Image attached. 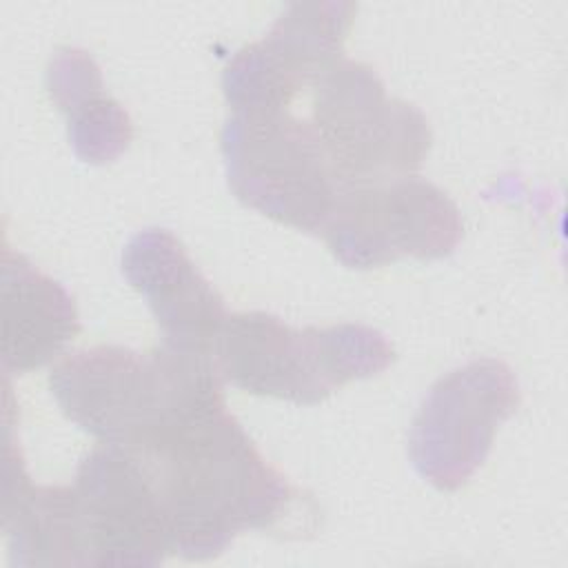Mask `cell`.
Listing matches in <instances>:
<instances>
[{
	"mask_svg": "<svg viewBox=\"0 0 568 568\" xmlns=\"http://www.w3.org/2000/svg\"><path fill=\"white\" fill-rule=\"evenodd\" d=\"M213 357L169 346L138 353L91 346L64 355L49 386L78 428L102 444L140 453L171 426L224 402Z\"/></svg>",
	"mask_w": 568,
	"mask_h": 568,
	"instance_id": "2",
	"label": "cell"
},
{
	"mask_svg": "<svg viewBox=\"0 0 568 568\" xmlns=\"http://www.w3.org/2000/svg\"><path fill=\"white\" fill-rule=\"evenodd\" d=\"M357 7L342 0L291 2L268 33L237 49L222 71L231 111L277 113L342 55Z\"/></svg>",
	"mask_w": 568,
	"mask_h": 568,
	"instance_id": "8",
	"label": "cell"
},
{
	"mask_svg": "<svg viewBox=\"0 0 568 568\" xmlns=\"http://www.w3.org/2000/svg\"><path fill=\"white\" fill-rule=\"evenodd\" d=\"M71 486L84 566H158L173 555L158 495L131 453L109 444L93 448Z\"/></svg>",
	"mask_w": 568,
	"mask_h": 568,
	"instance_id": "9",
	"label": "cell"
},
{
	"mask_svg": "<svg viewBox=\"0 0 568 568\" xmlns=\"http://www.w3.org/2000/svg\"><path fill=\"white\" fill-rule=\"evenodd\" d=\"M122 273L146 300L164 346L213 357L229 311L171 231L158 226L138 231L122 251Z\"/></svg>",
	"mask_w": 568,
	"mask_h": 568,
	"instance_id": "10",
	"label": "cell"
},
{
	"mask_svg": "<svg viewBox=\"0 0 568 568\" xmlns=\"http://www.w3.org/2000/svg\"><path fill=\"white\" fill-rule=\"evenodd\" d=\"M231 386L293 404H320L339 386L384 373L393 344L364 324L291 328L264 311L229 313L213 351Z\"/></svg>",
	"mask_w": 568,
	"mask_h": 568,
	"instance_id": "3",
	"label": "cell"
},
{
	"mask_svg": "<svg viewBox=\"0 0 568 568\" xmlns=\"http://www.w3.org/2000/svg\"><path fill=\"white\" fill-rule=\"evenodd\" d=\"M464 233L457 204L419 175L339 189L322 235L348 268L368 271L402 257L439 260Z\"/></svg>",
	"mask_w": 568,
	"mask_h": 568,
	"instance_id": "6",
	"label": "cell"
},
{
	"mask_svg": "<svg viewBox=\"0 0 568 568\" xmlns=\"http://www.w3.org/2000/svg\"><path fill=\"white\" fill-rule=\"evenodd\" d=\"M308 124L339 189L415 175L433 142L422 109L388 95L382 78L351 58L313 84Z\"/></svg>",
	"mask_w": 568,
	"mask_h": 568,
	"instance_id": "4",
	"label": "cell"
},
{
	"mask_svg": "<svg viewBox=\"0 0 568 568\" xmlns=\"http://www.w3.org/2000/svg\"><path fill=\"white\" fill-rule=\"evenodd\" d=\"M2 371L31 373L53 359L80 331L71 293L24 255L2 251Z\"/></svg>",
	"mask_w": 568,
	"mask_h": 568,
	"instance_id": "11",
	"label": "cell"
},
{
	"mask_svg": "<svg viewBox=\"0 0 568 568\" xmlns=\"http://www.w3.org/2000/svg\"><path fill=\"white\" fill-rule=\"evenodd\" d=\"M131 455L158 495L173 555L186 561L215 559L237 535L277 526L293 501L286 477L262 457L224 402Z\"/></svg>",
	"mask_w": 568,
	"mask_h": 568,
	"instance_id": "1",
	"label": "cell"
},
{
	"mask_svg": "<svg viewBox=\"0 0 568 568\" xmlns=\"http://www.w3.org/2000/svg\"><path fill=\"white\" fill-rule=\"evenodd\" d=\"M51 102L67 115L69 142L89 164L113 162L131 142V118L102 84L98 62L78 47L53 53L47 67Z\"/></svg>",
	"mask_w": 568,
	"mask_h": 568,
	"instance_id": "12",
	"label": "cell"
},
{
	"mask_svg": "<svg viewBox=\"0 0 568 568\" xmlns=\"http://www.w3.org/2000/svg\"><path fill=\"white\" fill-rule=\"evenodd\" d=\"M226 182L248 209L322 233L339 182L308 122L288 111H231L220 133Z\"/></svg>",
	"mask_w": 568,
	"mask_h": 568,
	"instance_id": "5",
	"label": "cell"
},
{
	"mask_svg": "<svg viewBox=\"0 0 568 568\" xmlns=\"http://www.w3.org/2000/svg\"><path fill=\"white\" fill-rule=\"evenodd\" d=\"M519 402L517 377L501 359L477 357L442 375L410 424L408 457L417 475L439 490L462 488Z\"/></svg>",
	"mask_w": 568,
	"mask_h": 568,
	"instance_id": "7",
	"label": "cell"
}]
</instances>
